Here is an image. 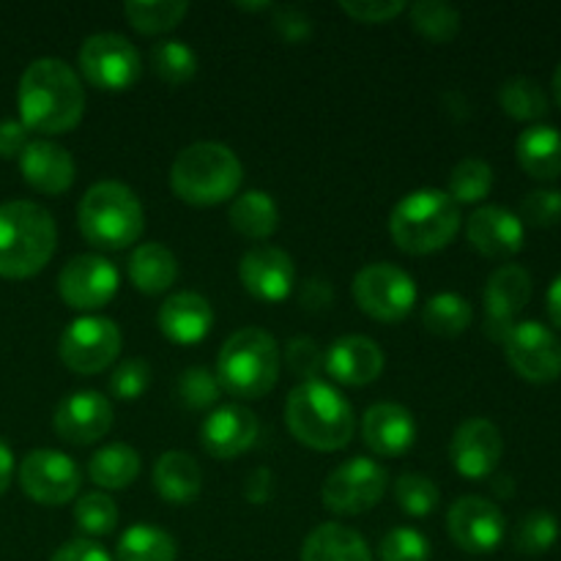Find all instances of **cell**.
Instances as JSON below:
<instances>
[{
    "instance_id": "25",
    "label": "cell",
    "mask_w": 561,
    "mask_h": 561,
    "mask_svg": "<svg viewBox=\"0 0 561 561\" xmlns=\"http://www.w3.org/2000/svg\"><path fill=\"white\" fill-rule=\"evenodd\" d=\"M214 310L206 296L195 290H179L159 307V329L179 345H195L211 332Z\"/></svg>"
},
{
    "instance_id": "20",
    "label": "cell",
    "mask_w": 561,
    "mask_h": 561,
    "mask_svg": "<svg viewBox=\"0 0 561 561\" xmlns=\"http://www.w3.org/2000/svg\"><path fill=\"white\" fill-rule=\"evenodd\" d=\"M323 370L345 387H365L381 376L383 351L376 340L348 334L323 351Z\"/></svg>"
},
{
    "instance_id": "19",
    "label": "cell",
    "mask_w": 561,
    "mask_h": 561,
    "mask_svg": "<svg viewBox=\"0 0 561 561\" xmlns=\"http://www.w3.org/2000/svg\"><path fill=\"white\" fill-rule=\"evenodd\" d=\"M239 277L255 299L283 301L296 285V266L279 247H255L241 257Z\"/></svg>"
},
{
    "instance_id": "31",
    "label": "cell",
    "mask_w": 561,
    "mask_h": 561,
    "mask_svg": "<svg viewBox=\"0 0 561 561\" xmlns=\"http://www.w3.org/2000/svg\"><path fill=\"white\" fill-rule=\"evenodd\" d=\"M230 225L252 241H263L274 236V230L279 228V211L274 206L272 195L252 190L236 197L233 206H230Z\"/></svg>"
},
{
    "instance_id": "41",
    "label": "cell",
    "mask_w": 561,
    "mask_h": 561,
    "mask_svg": "<svg viewBox=\"0 0 561 561\" xmlns=\"http://www.w3.org/2000/svg\"><path fill=\"white\" fill-rule=\"evenodd\" d=\"M394 496H398L400 510L411 518H425L433 510L438 507V485L433 480H427L425 474H403L394 485Z\"/></svg>"
},
{
    "instance_id": "40",
    "label": "cell",
    "mask_w": 561,
    "mask_h": 561,
    "mask_svg": "<svg viewBox=\"0 0 561 561\" xmlns=\"http://www.w3.org/2000/svg\"><path fill=\"white\" fill-rule=\"evenodd\" d=\"M75 520L85 535L104 537L118 526V507L107 493H85V496L77 499Z\"/></svg>"
},
{
    "instance_id": "30",
    "label": "cell",
    "mask_w": 561,
    "mask_h": 561,
    "mask_svg": "<svg viewBox=\"0 0 561 561\" xmlns=\"http://www.w3.org/2000/svg\"><path fill=\"white\" fill-rule=\"evenodd\" d=\"M140 474V455L129 444H107L88 463V477L104 491H124Z\"/></svg>"
},
{
    "instance_id": "49",
    "label": "cell",
    "mask_w": 561,
    "mask_h": 561,
    "mask_svg": "<svg viewBox=\"0 0 561 561\" xmlns=\"http://www.w3.org/2000/svg\"><path fill=\"white\" fill-rule=\"evenodd\" d=\"M49 561H113L99 542L93 540H71L60 546Z\"/></svg>"
},
{
    "instance_id": "21",
    "label": "cell",
    "mask_w": 561,
    "mask_h": 561,
    "mask_svg": "<svg viewBox=\"0 0 561 561\" xmlns=\"http://www.w3.org/2000/svg\"><path fill=\"white\" fill-rule=\"evenodd\" d=\"M471 247L485 257H513L524 250L526 228L518 214L502 206L477 208L466 225Z\"/></svg>"
},
{
    "instance_id": "38",
    "label": "cell",
    "mask_w": 561,
    "mask_h": 561,
    "mask_svg": "<svg viewBox=\"0 0 561 561\" xmlns=\"http://www.w3.org/2000/svg\"><path fill=\"white\" fill-rule=\"evenodd\" d=\"M493 190V168L485 159L469 157L463 162L455 164L453 175H449V192L455 203H480L491 195Z\"/></svg>"
},
{
    "instance_id": "36",
    "label": "cell",
    "mask_w": 561,
    "mask_h": 561,
    "mask_svg": "<svg viewBox=\"0 0 561 561\" xmlns=\"http://www.w3.org/2000/svg\"><path fill=\"white\" fill-rule=\"evenodd\" d=\"M151 69L159 80L170 85H184L195 77L197 55L181 38H162L151 47Z\"/></svg>"
},
{
    "instance_id": "16",
    "label": "cell",
    "mask_w": 561,
    "mask_h": 561,
    "mask_svg": "<svg viewBox=\"0 0 561 561\" xmlns=\"http://www.w3.org/2000/svg\"><path fill=\"white\" fill-rule=\"evenodd\" d=\"M504 453V438L493 422L466 420L463 425L455 431L453 444H449V458L458 469L460 477L466 480H485L499 469V460Z\"/></svg>"
},
{
    "instance_id": "26",
    "label": "cell",
    "mask_w": 561,
    "mask_h": 561,
    "mask_svg": "<svg viewBox=\"0 0 561 561\" xmlns=\"http://www.w3.org/2000/svg\"><path fill=\"white\" fill-rule=\"evenodd\" d=\"M515 153L531 179L553 181L561 175V131L557 126L535 124L524 129L515 142Z\"/></svg>"
},
{
    "instance_id": "39",
    "label": "cell",
    "mask_w": 561,
    "mask_h": 561,
    "mask_svg": "<svg viewBox=\"0 0 561 561\" xmlns=\"http://www.w3.org/2000/svg\"><path fill=\"white\" fill-rule=\"evenodd\" d=\"M559 540V520L557 515L546 513V510H535V513H526L518 520L513 531V542L520 553L526 557H540L548 553Z\"/></svg>"
},
{
    "instance_id": "47",
    "label": "cell",
    "mask_w": 561,
    "mask_h": 561,
    "mask_svg": "<svg viewBox=\"0 0 561 561\" xmlns=\"http://www.w3.org/2000/svg\"><path fill=\"white\" fill-rule=\"evenodd\" d=\"M340 9L348 16H354L356 22H373V25H378V22H389L394 16H400L409 5L403 0H343Z\"/></svg>"
},
{
    "instance_id": "27",
    "label": "cell",
    "mask_w": 561,
    "mask_h": 561,
    "mask_svg": "<svg viewBox=\"0 0 561 561\" xmlns=\"http://www.w3.org/2000/svg\"><path fill=\"white\" fill-rule=\"evenodd\" d=\"M153 485L159 496L170 504H190L201 496L203 471L197 460L186 453H164L153 466Z\"/></svg>"
},
{
    "instance_id": "10",
    "label": "cell",
    "mask_w": 561,
    "mask_h": 561,
    "mask_svg": "<svg viewBox=\"0 0 561 561\" xmlns=\"http://www.w3.org/2000/svg\"><path fill=\"white\" fill-rule=\"evenodd\" d=\"M354 299L376 321H403L416 305V283L400 266L370 263L354 277Z\"/></svg>"
},
{
    "instance_id": "17",
    "label": "cell",
    "mask_w": 561,
    "mask_h": 561,
    "mask_svg": "<svg viewBox=\"0 0 561 561\" xmlns=\"http://www.w3.org/2000/svg\"><path fill=\"white\" fill-rule=\"evenodd\" d=\"M53 425L64 442L85 447V444L99 442L110 433V427H113V405L102 392H93V389L71 392L55 409Z\"/></svg>"
},
{
    "instance_id": "46",
    "label": "cell",
    "mask_w": 561,
    "mask_h": 561,
    "mask_svg": "<svg viewBox=\"0 0 561 561\" xmlns=\"http://www.w3.org/2000/svg\"><path fill=\"white\" fill-rule=\"evenodd\" d=\"M288 367L305 381H318V373H323V351L316 340L294 337L285 348Z\"/></svg>"
},
{
    "instance_id": "35",
    "label": "cell",
    "mask_w": 561,
    "mask_h": 561,
    "mask_svg": "<svg viewBox=\"0 0 561 561\" xmlns=\"http://www.w3.org/2000/svg\"><path fill=\"white\" fill-rule=\"evenodd\" d=\"M499 104L515 121H540L548 115V96L529 77H513L499 88Z\"/></svg>"
},
{
    "instance_id": "6",
    "label": "cell",
    "mask_w": 561,
    "mask_h": 561,
    "mask_svg": "<svg viewBox=\"0 0 561 561\" xmlns=\"http://www.w3.org/2000/svg\"><path fill=\"white\" fill-rule=\"evenodd\" d=\"M460 206L442 190H416L394 206L389 233L394 244L411 255L444 250L458 236Z\"/></svg>"
},
{
    "instance_id": "50",
    "label": "cell",
    "mask_w": 561,
    "mask_h": 561,
    "mask_svg": "<svg viewBox=\"0 0 561 561\" xmlns=\"http://www.w3.org/2000/svg\"><path fill=\"white\" fill-rule=\"evenodd\" d=\"M27 142L31 140L22 121H0V159H20Z\"/></svg>"
},
{
    "instance_id": "34",
    "label": "cell",
    "mask_w": 561,
    "mask_h": 561,
    "mask_svg": "<svg viewBox=\"0 0 561 561\" xmlns=\"http://www.w3.org/2000/svg\"><path fill=\"white\" fill-rule=\"evenodd\" d=\"M190 5L181 3V0H129L124 5L126 20L131 22V27L146 36H157V33H168L179 25L186 16Z\"/></svg>"
},
{
    "instance_id": "23",
    "label": "cell",
    "mask_w": 561,
    "mask_h": 561,
    "mask_svg": "<svg viewBox=\"0 0 561 561\" xmlns=\"http://www.w3.org/2000/svg\"><path fill=\"white\" fill-rule=\"evenodd\" d=\"M257 438V420L247 405H222L203 422L201 442L208 455L230 460L247 453Z\"/></svg>"
},
{
    "instance_id": "15",
    "label": "cell",
    "mask_w": 561,
    "mask_h": 561,
    "mask_svg": "<svg viewBox=\"0 0 561 561\" xmlns=\"http://www.w3.org/2000/svg\"><path fill=\"white\" fill-rule=\"evenodd\" d=\"M118 268L102 255H77L60 268L58 294L71 310L91 312L107 305L118 290Z\"/></svg>"
},
{
    "instance_id": "45",
    "label": "cell",
    "mask_w": 561,
    "mask_h": 561,
    "mask_svg": "<svg viewBox=\"0 0 561 561\" xmlns=\"http://www.w3.org/2000/svg\"><path fill=\"white\" fill-rule=\"evenodd\" d=\"M529 222L535 228H551L561 219V192L537 190L529 192L520 203V222Z\"/></svg>"
},
{
    "instance_id": "24",
    "label": "cell",
    "mask_w": 561,
    "mask_h": 561,
    "mask_svg": "<svg viewBox=\"0 0 561 561\" xmlns=\"http://www.w3.org/2000/svg\"><path fill=\"white\" fill-rule=\"evenodd\" d=\"M22 179L42 195H60L75 184V159L64 146L31 140L20 153Z\"/></svg>"
},
{
    "instance_id": "22",
    "label": "cell",
    "mask_w": 561,
    "mask_h": 561,
    "mask_svg": "<svg viewBox=\"0 0 561 561\" xmlns=\"http://www.w3.org/2000/svg\"><path fill=\"white\" fill-rule=\"evenodd\" d=\"M362 438L367 447L383 458H398L409 453L416 442V422L405 405L376 403L362 420Z\"/></svg>"
},
{
    "instance_id": "53",
    "label": "cell",
    "mask_w": 561,
    "mask_h": 561,
    "mask_svg": "<svg viewBox=\"0 0 561 561\" xmlns=\"http://www.w3.org/2000/svg\"><path fill=\"white\" fill-rule=\"evenodd\" d=\"M548 316H551L553 327L561 329V274L557 279L551 283V288H548Z\"/></svg>"
},
{
    "instance_id": "44",
    "label": "cell",
    "mask_w": 561,
    "mask_h": 561,
    "mask_svg": "<svg viewBox=\"0 0 561 561\" xmlns=\"http://www.w3.org/2000/svg\"><path fill=\"white\" fill-rule=\"evenodd\" d=\"M151 383V367L142 359H126L110 376V394L118 400H137Z\"/></svg>"
},
{
    "instance_id": "13",
    "label": "cell",
    "mask_w": 561,
    "mask_h": 561,
    "mask_svg": "<svg viewBox=\"0 0 561 561\" xmlns=\"http://www.w3.org/2000/svg\"><path fill=\"white\" fill-rule=\"evenodd\" d=\"M20 485L33 502L58 507V504L71 502L80 493V469L75 460L55 449H33L22 458Z\"/></svg>"
},
{
    "instance_id": "5",
    "label": "cell",
    "mask_w": 561,
    "mask_h": 561,
    "mask_svg": "<svg viewBox=\"0 0 561 561\" xmlns=\"http://www.w3.org/2000/svg\"><path fill=\"white\" fill-rule=\"evenodd\" d=\"M77 225L88 244L99 250H126L140 239L146 214L129 186L121 181H99L82 195Z\"/></svg>"
},
{
    "instance_id": "9",
    "label": "cell",
    "mask_w": 561,
    "mask_h": 561,
    "mask_svg": "<svg viewBox=\"0 0 561 561\" xmlns=\"http://www.w3.org/2000/svg\"><path fill=\"white\" fill-rule=\"evenodd\" d=\"M121 354L118 323L102 316H82L64 329L58 356L77 376H96L107 370Z\"/></svg>"
},
{
    "instance_id": "29",
    "label": "cell",
    "mask_w": 561,
    "mask_h": 561,
    "mask_svg": "<svg viewBox=\"0 0 561 561\" xmlns=\"http://www.w3.org/2000/svg\"><path fill=\"white\" fill-rule=\"evenodd\" d=\"M301 561H373L367 542L354 529L323 524L301 546Z\"/></svg>"
},
{
    "instance_id": "18",
    "label": "cell",
    "mask_w": 561,
    "mask_h": 561,
    "mask_svg": "<svg viewBox=\"0 0 561 561\" xmlns=\"http://www.w3.org/2000/svg\"><path fill=\"white\" fill-rule=\"evenodd\" d=\"M531 299V277L524 266L496 268L485 285V332L493 340L504 343L510 329L515 327L518 312L529 305Z\"/></svg>"
},
{
    "instance_id": "8",
    "label": "cell",
    "mask_w": 561,
    "mask_h": 561,
    "mask_svg": "<svg viewBox=\"0 0 561 561\" xmlns=\"http://www.w3.org/2000/svg\"><path fill=\"white\" fill-rule=\"evenodd\" d=\"M82 77L99 91H126L142 75V58L121 33H93L77 55Z\"/></svg>"
},
{
    "instance_id": "11",
    "label": "cell",
    "mask_w": 561,
    "mask_h": 561,
    "mask_svg": "<svg viewBox=\"0 0 561 561\" xmlns=\"http://www.w3.org/2000/svg\"><path fill=\"white\" fill-rule=\"evenodd\" d=\"M389 485V474L381 463L367 458H351L327 477L321 499L327 510L337 515H362L376 507Z\"/></svg>"
},
{
    "instance_id": "43",
    "label": "cell",
    "mask_w": 561,
    "mask_h": 561,
    "mask_svg": "<svg viewBox=\"0 0 561 561\" xmlns=\"http://www.w3.org/2000/svg\"><path fill=\"white\" fill-rule=\"evenodd\" d=\"M378 553H381V561H431V542L422 531L398 526L383 535Z\"/></svg>"
},
{
    "instance_id": "2",
    "label": "cell",
    "mask_w": 561,
    "mask_h": 561,
    "mask_svg": "<svg viewBox=\"0 0 561 561\" xmlns=\"http://www.w3.org/2000/svg\"><path fill=\"white\" fill-rule=\"evenodd\" d=\"M285 422L305 447L318 453H337L354 436V409L327 381H305L288 394Z\"/></svg>"
},
{
    "instance_id": "54",
    "label": "cell",
    "mask_w": 561,
    "mask_h": 561,
    "mask_svg": "<svg viewBox=\"0 0 561 561\" xmlns=\"http://www.w3.org/2000/svg\"><path fill=\"white\" fill-rule=\"evenodd\" d=\"M553 99H557V104L561 107V64L553 71Z\"/></svg>"
},
{
    "instance_id": "7",
    "label": "cell",
    "mask_w": 561,
    "mask_h": 561,
    "mask_svg": "<svg viewBox=\"0 0 561 561\" xmlns=\"http://www.w3.org/2000/svg\"><path fill=\"white\" fill-rule=\"evenodd\" d=\"M279 376V351L272 334L247 327L225 340L217 356V378L225 392L241 400L268 394Z\"/></svg>"
},
{
    "instance_id": "42",
    "label": "cell",
    "mask_w": 561,
    "mask_h": 561,
    "mask_svg": "<svg viewBox=\"0 0 561 561\" xmlns=\"http://www.w3.org/2000/svg\"><path fill=\"white\" fill-rule=\"evenodd\" d=\"M179 394L190 409H211L219 400V394H222V383H219L217 373L195 365L181 373Z\"/></svg>"
},
{
    "instance_id": "28",
    "label": "cell",
    "mask_w": 561,
    "mask_h": 561,
    "mask_svg": "<svg viewBox=\"0 0 561 561\" xmlns=\"http://www.w3.org/2000/svg\"><path fill=\"white\" fill-rule=\"evenodd\" d=\"M179 277V261L173 252L157 241H146L129 257V279L140 294L157 296L170 290Z\"/></svg>"
},
{
    "instance_id": "3",
    "label": "cell",
    "mask_w": 561,
    "mask_h": 561,
    "mask_svg": "<svg viewBox=\"0 0 561 561\" xmlns=\"http://www.w3.org/2000/svg\"><path fill=\"white\" fill-rule=\"evenodd\" d=\"M58 241L53 214L31 201L0 206V277L25 279L49 263Z\"/></svg>"
},
{
    "instance_id": "52",
    "label": "cell",
    "mask_w": 561,
    "mask_h": 561,
    "mask_svg": "<svg viewBox=\"0 0 561 561\" xmlns=\"http://www.w3.org/2000/svg\"><path fill=\"white\" fill-rule=\"evenodd\" d=\"M11 477H14V455H11L9 444L0 438V496L9 491Z\"/></svg>"
},
{
    "instance_id": "33",
    "label": "cell",
    "mask_w": 561,
    "mask_h": 561,
    "mask_svg": "<svg viewBox=\"0 0 561 561\" xmlns=\"http://www.w3.org/2000/svg\"><path fill=\"white\" fill-rule=\"evenodd\" d=\"M422 321L438 337H460L474 321V310L460 294H436L422 310Z\"/></svg>"
},
{
    "instance_id": "1",
    "label": "cell",
    "mask_w": 561,
    "mask_h": 561,
    "mask_svg": "<svg viewBox=\"0 0 561 561\" xmlns=\"http://www.w3.org/2000/svg\"><path fill=\"white\" fill-rule=\"evenodd\" d=\"M20 121L27 131L38 135H64L82 121L85 91L66 60L38 58L22 71L16 88Z\"/></svg>"
},
{
    "instance_id": "48",
    "label": "cell",
    "mask_w": 561,
    "mask_h": 561,
    "mask_svg": "<svg viewBox=\"0 0 561 561\" xmlns=\"http://www.w3.org/2000/svg\"><path fill=\"white\" fill-rule=\"evenodd\" d=\"M274 25H277V31L288 42H305L312 31L310 16L301 9H296V5H279V9H274Z\"/></svg>"
},
{
    "instance_id": "37",
    "label": "cell",
    "mask_w": 561,
    "mask_h": 561,
    "mask_svg": "<svg viewBox=\"0 0 561 561\" xmlns=\"http://www.w3.org/2000/svg\"><path fill=\"white\" fill-rule=\"evenodd\" d=\"M411 25L431 42H453L460 31V11L444 0H420L409 9Z\"/></svg>"
},
{
    "instance_id": "14",
    "label": "cell",
    "mask_w": 561,
    "mask_h": 561,
    "mask_svg": "<svg viewBox=\"0 0 561 561\" xmlns=\"http://www.w3.org/2000/svg\"><path fill=\"white\" fill-rule=\"evenodd\" d=\"M449 537L466 553H493L507 535L499 504L482 496H460L447 513Z\"/></svg>"
},
{
    "instance_id": "12",
    "label": "cell",
    "mask_w": 561,
    "mask_h": 561,
    "mask_svg": "<svg viewBox=\"0 0 561 561\" xmlns=\"http://www.w3.org/2000/svg\"><path fill=\"white\" fill-rule=\"evenodd\" d=\"M504 354L524 381L551 383L561 376V340L540 321H520L504 337Z\"/></svg>"
},
{
    "instance_id": "32",
    "label": "cell",
    "mask_w": 561,
    "mask_h": 561,
    "mask_svg": "<svg viewBox=\"0 0 561 561\" xmlns=\"http://www.w3.org/2000/svg\"><path fill=\"white\" fill-rule=\"evenodd\" d=\"M175 540L159 526L135 524L118 540V561H175Z\"/></svg>"
},
{
    "instance_id": "4",
    "label": "cell",
    "mask_w": 561,
    "mask_h": 561,
    "mask_svg": "<svg viewBox=\"0 0 561 561\" xmlns=\"http://www.w3.org/2000/svg\"><path fill=\"white\" fill-rule=\"evenodd\" d=\"M244 168L222 142H192L170 168V186L190 206H217L239 192Z\"/></svg>"
},
{
    "instance_id": "51",
    "label": "cell",
    "mask_w": 561,
    "mask_h": 561,
    "mask_svg": "<svg viewBox=\"0 0 561 561\" xmlns=\"http://www.w3.org/2000/svg\"><path fill=\"white\" fill-rule=\"evenodd\" d=\"M332 299V285H329L327 279H307V283L301 285V305H305L307 310H329Z\"/></svg>"
}]
</instances>
